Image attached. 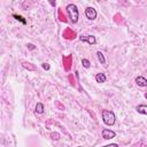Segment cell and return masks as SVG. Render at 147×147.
Returning a JSON list of instances; mask_svg holds the SVG:
<instances>
[{"instance_id": "22", "label": "cell", "mask_w": 147, "mask_h": 147, "mask_svg": "<svg viewBox=\"0 0 147 147\" xmlns=\"http://www.w3.org/2000/svg\"><path fill=\"white\" fill-rule=\"evenodd\" d=\"M145 98H146V99H147V93H146V94H145Z\"/></svg>"}, {"instance_id": "16", "label": "cell", "mask_w": 147, "mask_h": 147, "mask_svg": "<svg viewBox=\"0 0 147 147\" xmlns=\"http://www.w3.org/2000/svg\"><path fill=\"white\" fill-rule=\"evenodd\" d=\"M59 17H60V20H61L62 22H67V18H65V16H63L62 10H59Z\"/></svg>"}, {"instance_id": "7", "label": "cell", "mask_w": 147, "mask_h": 147, "mask_svg": "<svg viewBox=\"0 0 147 147\" xmlns=\"http://www.w3.org/2000/svg\"><path fill=\"white\" fill-rule=\"evenodd\" d=\"M63 37L67 38V39H74V38L76 37V33H75L72 30L67 29V30H64V32H63Z\"/></svg>"}, {"instance_id": "10", "label": "cell", "mask_w": 147, "mask_h": 147, "mask_svg": "<svg viewBox=\"0 0 147 147\" xmlns=\"http://www.w3.org/2000/svg\"><path fill=\"white\" fill-rule=\"evenodd\" d=\"M63 62L65 64V70H69L70 69V63H71V56H68V57H63Z\"/></svg>"}, {"instance_id": "19", "label": "cell", "mask_w": 147, "mask_h": 147, "mask_svg": "<svg viewBox=\"0 0 147 147\" xmlns=\"http://www.w3.org/2000/svg\"><path fill=\"white\" fill-rule=\"evenodd\" d=\"M102 147H118L117 144H109V145H106V146H102Z\"/></svg>"}, {"instance_id": "11", "label": "cell", "mask_w": 147, "mask_h": 147, "mask_svg": "<svg viewBox=\"0 0 147 147\" xmlns=\"http://www.w3.org/2000/svg\"><path fill=\"white\" fill-rule=\"evenodd\" d=\"M23 67H24L25 69H28V70H30V71H34V70H36V67H34V65H32V63H28V62H23Z\"/></svg>"}, {"instance_id": "8", "label": "cell", "mask_w": 147, "mask_h": 147, "mask_svg": "<svg viewBox=\"0 0 147 147\" xmlns=\"http://www.w3.org/2000/svg\"><path fill=\"white\" fill-rule=\"evenodd\" d=\"M106 79H107V77H106V75H105L103 72H99V74L95 75V80H96V83H105Z\"/></svg>"}, {"instance_id": "12", "label": "cell", "mask_w": 147, "mask_h": 147, "mask_svg": "<svg viewBox=\"0 0 147 147\" xmlns=\"http://www.w3.org/2000/svg\"><path fill=\"white\" fill-rule=\"evenodd\" d=\"M36 113L38 114H42L44 113V105L41 102H38L37 106H36Z\"/></svg>"}, {"instance_id": "18", "label": "cell", "mask_w": 147, "mask_h": 147, "mask_svg": "<svg viewBox=\"0 0 147 147\" xmlns=\"http://www.w3.org/2000/svg\"><path fill=\"white\" fill-rule=\"evenodd\" d=\"M42 68L45 70H49V64L48 63H42Z\"/></svg>"}, {"instance_id": "21", "label": "cell", "mask_w": 147, "mask_h": 147, "mask_svg": "<svg viewBox=\"0 0 147 147\" xmlns=\"http://www.w3.org/2000/svg\"><path fill=\"white\" fill-rule=\"evenodd\" d=\"M56 106H57L59 108H61V109H64V107H63V106H61V105H60L59 102H56Z\"/></svg>"}, {"instance_id": "14", "label": "cell", "mask_w": 147, "mask_h": 147, "mask_svg": "<svg viewBox=\"0 0 147 147\" xmlns=\"http://www.w3.org/2000/svg\"><path fill=\"white\" fill-rule=\"evenodd\" d=\"M82 64H83L84 68H88L91 63H90V61H88L87 59H83V60H82Z\"/></svg>"}, {"instance_id": "15", "label": "cell", "mask_w": 147, "mask_h": 147, "mask_svg": "<svg viewBox=\"0 0 147 147\" xmlns=\"http://www.w3.org/2000/svg\"><path fill=\"white\" fill-rule=\"evenodd\" d=\"M13 17H15L17 21H21L23 24H25V23H26V21H25V20H24L22 16H20V15H15V14H14V15H13Z\"/></svg>"}, {"instance_id": "9", "label": "cell", "mask_w": 147, "mask_h": 147, "mask_svg": "<svg viewBox=\"0 0 147 147\" xmlns=\"http://www.w3.org/2000/svg\"><path fill=\"white\" fill-rule=\"evenodd\" d=\"M136 110H137L139 114L147 115V105H139V106H137Z\"/></svg>"}, {"instance_id": "3", "label": "cell", "mask_w": 147, "mask_h": 147, "mask_svg": "<svg viewBox=\"0 0 147 147\" xmlns=\"http://www.w3.org/2000/svg\"><path fill=\"white\" fill-rule=\"evenodd\" d=\"M85 16H86L88 20L93 21V20L96 18V10H95L93 7H87V8L85 9Z\"/></svg>"}, {"instance_id": "17", "label": "cell", "mask_w": 147, "mask_h": 147, "mask_svg": "<svg viewBox=\"0 0 147 147\" xmlns=\"http://www.w3.org/2000/svg\"><path fill=\"white\" fill-rule=\"evenodd\" d=\"M51 137H52V138H53V139H55V140H57V139H59V138H60V134H59V133H57V132H55V133H54V132H53V133H52V134H51Z\"/></svg>"}, {"instance_id": "20", "label": "cell", "mask_w": 147, "mask_h": 147, "mask_svg": "<svg viewBox=\"0 0 147 147\" xmlns=\"http://www.w3.org/2000/svg\"><path fill=\"white\" fill-rule=\"evenodd\" d=\"M28 47H29L30 49H33V48H34V46H33L32 44H29V45H28Z\"/></svg>"}, {"instance_id": "2", "label": "cell", "mask_w": 147, "mask_h": 147, "mask_svg": "<svg viewBox=\"0 0 147 147\" xmlns=\"http://www.w3.org/2000/svg\"><path fill=\"white\" fill-rule=\"evenodd\" d=\"M101 115H102V121H103V123H105L106 125L111 126V125L115 124V119H116V117H115V114H114L111 110H107V109H105V110H102Z\"/></svg>"}, {"instance_id": "5", "label": "cell", "mask_w": 147, "mask_h": 147, "mask_svg": "<svg viewBox=\"0 0 147 147\" xmlns=\"http://www.w3.org/2000/svg\"><path fill=\"white\" fill-rule=\"evenodd\" d=\"M79 40L80 41H86L90 45H94L96 42V39H95L94 36H80L79 37Z\"/></svg>"}, {"instance_id": "13", "label": "cell", "mask_w": 147, "mask_h": 147, "mask_svg": "<svg viewBox=\"0 0 147 147\" xmlns=\"http://www.w3.org/2000/svg\"><path fill=\"white\" fill-rule=\"evenodd\" d=\"M96 56H98V60H99V62H100L101 64H105V63H106L105 56H103V54H102L101 52H96Z\"/></svg>"}, {"instance_id": "4", "label": "cell", "mask_w": 147, "mask_h": 147, "mask_svg": "<svg viewBox=\"0 0 147 147\" xmlns=\"http://www.w3.org/2000/svg\"><path fill=\"white\" fill-rule=\"evenodd\" d=\"M116 137V133L109 129H103L102 130V138L108 140V139H111V138H115Z\"/></svg>"}, {"instance_id": "1", "label": "cell", "mask_w": 147, "mask_h": 147, "mask_svg": "<svg viewBox=\"0 0 147 147\" xmlns=\"http://www.w3.org/2000/svg\"><path fill=\"white\" fill-rule=\"evenodd\" d=\"M65 9H67V13H68V16H69L70 21L72 23H77L78 22V16H79L77 6L74 5V3H69V5H67Z\"/></svg>"}, {"instance_id": "6", "label": "cell", "mask_w": 147, "mask_h": 147, "mask_svg": "<svg viewBox=\"0 0 147 147\" xmlns=\"http://www.w3.org/2000/svg\"><path fill=\"white\" fill-rule=\"evenodd\" d=\"M136 83H137L138 86H141V87L147 86V79L145 77H142V76H138L136 78Z\"/></svg>"}]
</instances>
